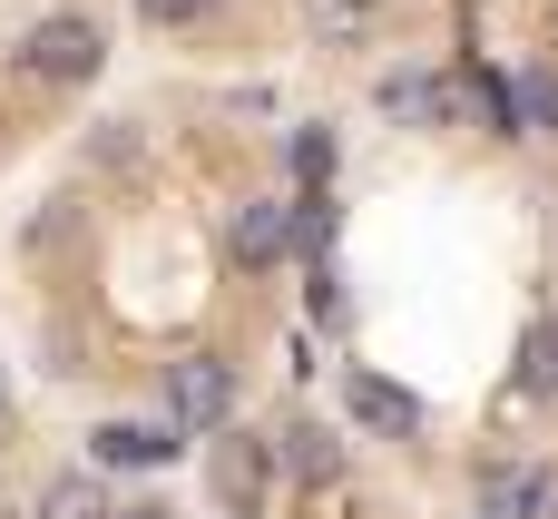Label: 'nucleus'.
Listing matches in <instances>:
<instances>
[{"label": "nucleus", "instance_id": "f257e3e1", "mask_svg": "<svg viewBox=\"0 0 558 519\" xmlns=\"http://www.w3.org/2000/svg\"><path fill=\"white\" fill-rule=\"evenodd\" d=\"M98 59H108V39H98V20H88V10H59V20H39V29L20 39V69H29V79H49V88L98 79Z\"/></svg>", "mask_w": 558, "mask_h": 519}, {"label": "nucleus", "instance_id": "f03ea898", "mask_svg": "<svg viewBox=\"0 0 558 519\" xmlns=\"http://www.w3.org/2000/svg\"><path fill=\"white\" fill-rule=\"evenodd\" d=\"M226 412H235L226 353H177V363H167V422H177V432H226Z\"/></svg>", "mask_w": 558, "mask_h": 519}, {"label": "nucleus", "instance_id": "7ed1b4c3", "mask_svg": "<svg viewBox=\"0 0 558 519\" xmlns=\"http://www.w3.org/2000/svg\"><path fill=\"white\" fill-rule=\"evenodd\" d=\"M206 481H216V500L235 519H255V500L275 491V442H255V432H226L216 451H206Z\"/></svg>", "mask_w": 558, "mask_h": 519}, {"label": "nucleus", "instance_id": "20e7f679", "mask_svg": "<svg viewBox=\"0 0 558 519\" xmlns=\"http://www.w3.org/2000/svg\"><path fill=\"white\" fill-rule=\"evenodd\" d=\"M343 402H353V422H363V432H383V442H412V432H422V402H412L402 383H383V373H353V383H343Z\"/></svg>", "mask_w": 558, "mask_h": 519}, {"label": "nucleus", "instance_id": "39448f33", "mask_svg": "<svg viewBox=\"0 0 558 519\" xmlns=\"http://www.w3.org/2000/svg\"><path fill=\"white\" fill-rule=\"evenodd\" d=\"M275 461H284L304 491H333V481H343V432H324V422H284Z\"/></svg>", "mask_w": 558, "mask_h": 519}, {"label": "nucleus", "instance_id": "423d86ee", "mask_svg": "<svg viewBox=\"0 0 558 519\" xmlns=\"http://www.w3.org/2000/svg\"><path fill=\"white\" fill-rule=\"evenodd\" d=\"M383 108H392V118H422V128H441V118H451V88H441L432 69H392V79H383Z\"/></svg>", "mask_w": 558, "mask_h": 519}, {"label": "nucleus", "instance_id": "0eeeda50", "mask_svg": "<svg viewBox=\"0 0 558 519\" xmlns=\"http://www.w3.org/2000/svg\"><path fill=\"white\" fill-rule=\"evenodd\" d=\"M88 451H98V461H128V471H137V461H167V451H177V422H108Z\"/></svg>", "mask_w": 558, "mask_h": 519}, {"label": "nucleus", "instance_id": "6e6552de", "mask_svg": "<svg viewBox=\"0 0 558 519\" xmlns=\"http://www.w3.org/2000/svg\"><path fill=\"white\" fill-rule=\"evenodd\" d=\"M520 402H558V324L549 314L520 334Z\"/></svg>", "mask_w": 558, "mask_h": 519}, {"label": "nucleus", "instance_id": "1a4fd4ad", "mask_svg": "<svg viewBox=\"0 0 558 519\" xmlns=\"http://www.w3.org/2000/svg\"><path fill=\"white\" fill-rule=\"evenodd\" d=\"M39 519H118V510H108L98 471H59V481L39 491Z\"/></svg>", "mask_w": 558, "mask_h": 519}, {"label": "nucleus", "instance_id": "9d476101", "mask_svg": "<svg viewBox=\"0 0 558 519\" xmlns=\"http://www.w3.org/2000/svg\"><path fill=\"white\" fill-rule=\"evenodd\" d=\"M314 10V29L333 39V49H363L373 29H383V0H304Z\"/></svg>", "mask_w": 558, "mask_h": 519}, {"label": "nucleus", "instance_id": "9b49d317", "mask_svg": "<svg viewBox=\"0 0 558 519\" xmlns=\"http://www.w3.org/2000/svg\"><path fill=\"white\" fill-rule=\"evenodd\" d=\"M235 255H245V265H275V255H284V206H265V196L235 206Z\"/></svg>", "mask_w": 558, "mask_h": 519}, {"label": "nucleus", "instance_id": "f8f14e48", "mask_svg": "<svg viewBox=\"0 0 558 519\" xmlns=\"http://www.w3.org/2000/svg\"><path fill=\"white\" fill-rule=\"evenodd\" d=\"M294 177L304 186H333V128H294Z\"/></svg>", "mask_w": 558, "mask_h": 519}, {"label": "nucleus", "instance_id": "ddd939ff", "mask_svg": "<svg viewBox=\"0 0 558 519\" xmlns=\"http://www.w3.org/2000/svg\"><path fill=\"white\" fill-rule=\"evenodd\" d=\"M206 10H216V0H137L147 29H186V20H206Z\"/></svg>", "mask_w": 558, "mask_h": 519}, {"label": "nucleus", "instance_id": "4468645a", "mask_svg": "<svg viewBox=\"0 0 558 519\" xmlns=\"http://www.w3.org/2000/svg\"><path fill=\"white\" fill-rule=\"evenodd\" d=\"M520 519H558V471H539V481L520 491Z\"/></svg>", "mask_w": 558, "mask_h": 519}, {"label": "nucleus", "instance_id": "2eb2a0df", "mask_svg": "<svg viewBox=\"0 0 558 519\" xmlns=\"http://www.w3.org/2000/svg\"><path fill=\"white\" fill-rule=\"evenodd\" d=\"M530 128H558V79H549V69L530 79Z\"/></svg>", "mask_w": 558, "mask_h": 519}, {"label": "nucleus", "instance_id": "dca6fc26", "mask_svg": "<svg viewBox=\"0 0 558 519\" xmlns=\"http://www.w3.org/2000/svg\"><path fill=\"white\" fill-rule=\"evenodd\" d=\"M118 519H177V510H167V500H128Z\"/></svg>", "mask_w": 558, "mask_h": 519}, {"label": "nucleus", "instance_id": "f3484780", "mask_svg": "<svg viewBox=\"0 0 558 519\" xmlns=\"http://www.w3.org/2000/svg\"><path fill=\"white\" fill-rule=\"evenodd\" d=\"M0 422H10V373H0Z\"/></svg>", "mask_w": 558, "mask_h": 519}]
</instances>
